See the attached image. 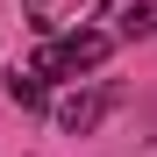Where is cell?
Here are the masks:
<instances>
[{
  "instance_id": "6da1fadb",
  "label": "cell",
  "mask_w": 157,
  "mask_h": 157,
  "mask_svg": "<svg viewBox=\"0 0 157 157\" xmlns=\"http://www.w3.org/2000/svg\"><path fill=\"white\" fill-rule=\"evenodd\" d=\"M107 50H114V36H100V29H64V36H50L36 57H29V71H36V78H71V71L107 64Z\"/></svg>"
},
{
  "instance_id": "7a4b0ae2",
  "label": "cell",
  "mask_w": 157,
  "mask_h": 157,
  "mask_svg": "<svg viewBox=\"0 0 157 157\" xmlns=\"http://www.w3.org/2000/svg\"><path fill=\"white\" fill-rule=\"evenodd\" d=\"M107 7V0H21V14L36 21L43 36H64V29H86V21Z\"/></svg>"
},
{
  "instance_id": "3957f363",
  "label": "cell",
  "mask_w": 157,
  "mask_h": 157,
  "mask_svg": "<svg viewBox=\"0 0 157 157\" xmlns=\"http://www.w3.org/2000/svg\"><path fill=\"white\" fill-rule=\"evenodd\" d=\"M100 114H107V93H71L64 107H57V121L71 128V136H93V128H100Z\"/></svg>"
},
{
  "instance_id": "277c9868",
  "label": "cell",
  "mask_w": 157,
  "mask_h": 157,
  "mask_svg": "<svg viewBox=\"0 0 157 157\" xmlns=\"http://www.w3.org/2000/svg\"><path fill=\"white\" fill-rule=\"evenodd\" d=\"M7 93H14V107H21V114H36V107H43V78H36V71H14V86H7Z\"/></svg>"
},
{
  "instance_id": "5b68a950",
  "label": "cell",
  "mask_w": 157,
  "mask_h": 157,
  "mask_svg": "<svg viewBox=\"0 0 157 157\" xmlns=\"http://www.w3.org/2000/svg\"><path fill=\"white\" fill-rule=\"evenodd\" d=\"M150 29H157V7H143V0H136V7H121V36H128V43L150 36Z\"/></svg>"
}]
</instances>
